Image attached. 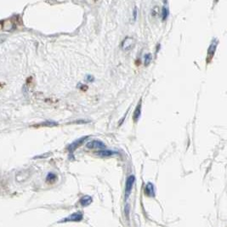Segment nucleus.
Segmentation results:
<instances>
[{"instance_id": "f257e3e1", "label": "nucleus", "mask_w": 227, "mask_h": 227, "mask_svg": "<svg viewBox=\"0 0 227 227\" xmlns=\"http://www.w3.org/2000/svg\"><path fill=\"white\" fill-rule=\"evenodd\" d=\"M135 177L134 175L129 176L127 180H126V185H125V199L126 200L131 193V191L133 189L134 185H135Z\"/></svg>"}, {"instance_id": "f03ea898", "label": "nucleus", "mask_w": 227, "mask_h": 227, "mask_svg": "<svg viewBox=\"0 0 227 227\" xmlns=\"http://www.w3.org/2000/svg\"><path fill=\"white\" fill-rule=\"evenodd\" d=\"M89 136H83V137H81V138L76 140L72 142L71 145H69V146L67 147L68 150H69V151H74L77 148L81 146V145L85 142L86 140L89 139Z\"/></svg>"}, {"instance_id": "7ed1b4c3", "label": "nucleus", "mask_w": 227, "mask_h": 227, "mask_svg": "<svg viewBox=\"0 0 227 227\" xmlns=\"http://www.w3.org/2000/svg\"><path fill=\"white\" fill-rule=\"evenodd\" d=\"M218 39H213L212 43L210 44L209 48L208 50V58H207V62H210L211 60L213 59V57L214 55V53H215L216 48H217V45H218Z\"/></svg>"}, {"instance_id": "20e7f679", "label": "nucleus", "mask_w": 227, "mask_h": 227, "mask_svg": "<svg viewBox=\"0 0 227 227\" xmlns=\"http://www.w3.org/2000/svg\"><path fill=\"white\" fill-rule=\"evenodd\" d=\"M86 147L89 149H98V150H104L106 148V145L100 140H94L86 144Z\"/></svg>"}, {"instance_id": "39448f33", "label": "nucleus", "mask_w": 227, "mask_h": 227, "mask_svg": "<svg viewBox=\"0 0 227 227\" xmlns=\"http://www.w3.org/2000/svg\"><path fill=\"white\" fill-rule=\"evenodd\" d=\"M83 216L81 213L76 212V213H73V214H71V215H69L68 217H66V218L63 219V220H61V221H60V222L81 221V220L83 219Z\"/></svg>"}, {"instance_id": "423d86ee", "label": "nucleus", "mask_w": 227, "mask_h": 227, "mask_svg": "<svg viewBox=\"0 0 227 227\" xmlns=\"http://www.w3.org/2000/svg\"><path fill=\"white\" fill-rule=\"evenodd\" d=\"M117 154L116 151L114 150H98L97 152H96V155L100 157H108V156H112L113 155H115Z\"/></svg>"}, {"instance_id": "0eeeda50", "label": "nucleus", "mask_w": 227, "mask_h": 227, "mask_svg": "<svg viewBox=\"0 0 227 227\" xmlns=\"http://www.w3.org/2000/svg\"><path fill=\"white\" fill-rule=\"evenodd\" d=\"M140 114H141V101H140V103L137 105L135 111L134 112V121L135 122V123L140 118Z\"/></svg>"}, {"instance_id": "6e6552de", "label": "nucleus", "mask_w": 227, "mask_h": 227, "mask_svg": "<svg viewBox=\"0 0 227 227\" xmlns=\"http://www.w3.org/2000/svg\"><path fill=\"white\" fill-rule=\"evenodd\" d=\"M145 192L150 197H154V192H155V189H154V186L152 183H148L145 188Z\"/></svg>"}, {"instance_id": "1a4fd4ad", "label": "nucleus", "mask_w": 227, "mask_h": 227, "mask_svg": "<svg viewBox=\"0 0 227 227\" xmlns=\"http://www.w3.org/2000/svg\"><path fill=\"white\" fill-rule=\"evenodd\" d=\"M92 203V198L89 196H84L80 199V203L83 207L89 206V204Z\"/></svg>"}, {"instance_id": "9d476101", "label": "nucleus", "mask_w": 227, "mask_h": 227, "mask_svg": "<svg viewBox=\"0 0 227 227\" xmlns=\"http://www.w3.org/2000/svg\"><path fill=\"white\" fill-rule=\"evenodd\" d=\"M132 41H133V39H129V38H128V39L124 40V43H123V48H124V50H129V49H131Z\"/></svg>"}, {"instance_id": "9b49d317", "label": "nucleus", "mask_w": 227, "mask_h": 227, "mask_svg": "<svg viewBox=\"0 0 227 227\" xmlns=\"http://www.w3.org/2000/svg\"><path fill=\"white\" fill-rule=\"evenodd\" d=\"M168 16V8L167 6H163L162 10V21H166Z\"/></svg>"}, {"instance_id": "f8f14e48", "label": "nucleus", "mask_w": 227, "mask_h": 227, "mask_svg": "<svg viewBox=\"0 0 227 227\" xmlns=\"http://www.w3.org/2000/svg\"><path fill=\"white\" fill-rule=\"evenodd\" d=\"M56 180V175L53 173H50V174H48L47 175V178H46V180H47L48 182H53L55 180Z\"/></svg>"}, {"instance_id": "ddd939ff", "label": "nucleus", "mask_w": 227, "mask_h": 227, "mask_svg": "<svg viewBox=\"0 0 227 227\" xmlns=\"http://www.w3.org/2000/svg\"><path fill=\"white\" fill-rule=\"evenodd\" d=\"M151 59H152V58H151V54H146V55H145V65H149L150 61H151Z\"/></svg>"}, {"instance_id": "4468645a", "label": "nucleus", "mask_w": 227, "mask_h": 227, "mask_svg": "<svg viewBox=\"0 0 227 227\" xmlns=\"http://www.w3.org/2000/svg\"><path fill=\"white\" fill-rule=\"evenodd\" d=\"M41 126H48V127H52V126H55V125H57V123H55V122H45L44 124H40Z\"/></svg>"}, {"instance_id": "2eb2a0df", "label": "nucleus", "mask_w": 227, "mask_h": 227, "mask_svg": "<svg viewBox=\"0 0 227 227\" xmlns=\"http://www.w3.org/2000/svg\"><path fill=\"white\" fill-rule=\"evenodd\" d=\"M87 80H88V81H93V80H94V77H91L90 75H88V76H87Z\"/></svg>"}, {"instance_id": "dca6fc26", "label": "nucleus", "mask_w": 227, "mask_h": 227, "mask_svg": "<svg viewBox=\"0 0 227 227\" xmlns=\"http://www.w3.org/2000/svg\"><path fill=\"white\" fill-rule=\"evenodd\" d=\"M136 16H137V9H135V11H134V18H135V20L136 19Z\"/></svg>"}, {"instance_id": "f3484780", "label": "nucleus", "mask_w": 227, "mask_h": 227, "mask_svg": "<svg viewBox=\"0 0 227 227\" xmlns=\"http://www.w3.org/2000/svg\"><path fill=\"white\" fill-rule=\"evenodd\" d=\"M87 89H88L87 86H82V87H81V89H82V90H87Z\"/></svg>"}]
</instances>
